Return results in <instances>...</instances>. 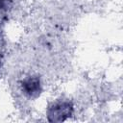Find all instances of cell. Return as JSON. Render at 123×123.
Masks as SVG:
<instances>
[{"instance_id":"7a4b0ae2","label":"cell","mask_w":123,"mask_h":123,"mask_svg":"<svg viewBox=\"0 0 123 123\" xmlns=\"http://www.w3.org/2000/svg\"><path fill=\"white\" fill-rule=\"evenodd\" d=\"M22 90L23 92L30 96L36 97L40 92V82L37 77H30L22 82Z\"/></svg>"},{"instance_id":"6da1fadb","label":"cell","mask_w":123,"mask_h":123,"mask_svg":"<svg viewBox=\"0 0 123 123\" xmlns=\"http://www.w3.org/2000/svg\"><path fill=\"white\" fill-rule=\"evenodd\" d=\"M73 111V107L69 102H58L49 107L47 111L48 120L51 122H61L68 118Z\"/></svg>"}]
</instances>
